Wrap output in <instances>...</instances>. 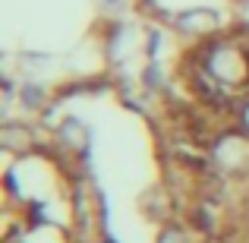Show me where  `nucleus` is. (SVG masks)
Listing matches in <instances>:
<instances>
[{
    "label": "nucleus",
    "instance_id": "nucleus-2",
    "mask_svg": "<svg viewBox=\"0 0 249 243\" xmlns=\"http://www.w3.org/2000/svg\"><path fill=\"white\" fill-rule=\"evenodd\" d=\"M19 136H29L25 130H19V127H3V146L6 149H22V146H29V139H19Z\"/></svg>",
    "mask_w": 249,
    "mask_h": 243
},
{
    "label": "nucleus",
    "instance_id": "nucleus-1",
    "mask_svg": "<svg viewBox=\"0 0 249 243\" xmlns=\"http://www.w3.org/2000/svg\"><path fill=\"white\" fill-rule=\"evenodd\" d=\"M177 25L186 29V32H193V35H205V32L218 29V16H214L212 10H189V13H183V16L177 19Z\"/></svg>",
    "mask_w": 249,
    "mask_h": 243
},
{
    "label": "nucleus",
    "instance_id": "nucleus-4",
    "mask_svg": "<svg viewBox=\"0 0 249 243\" xmlns=\"http://www.w3.org/2000/svg\"><path fill=\"white\" fill-rule=\"evenodd\" d=\"M104 243H110V240H104Z\"/></svg>",
    "mask_w": 249,
    "mask_h": 243
},
{
    "label": "nucleus",
    "instance_id": "nucleus-3",
    "mask_svg": "<svg viewBox=\"0 0 249 243\" xmlns=\"http://www.w3.org/2000/svg\"><path fill=\"white\" fill-rule=\"evenodd\" d=\"M161 243H186V240H183V234H180V231H174V227H170V231H164Z\"/></svg>",
    "mask_w": 249,
    "mask_h": 243
}]
</instances>
